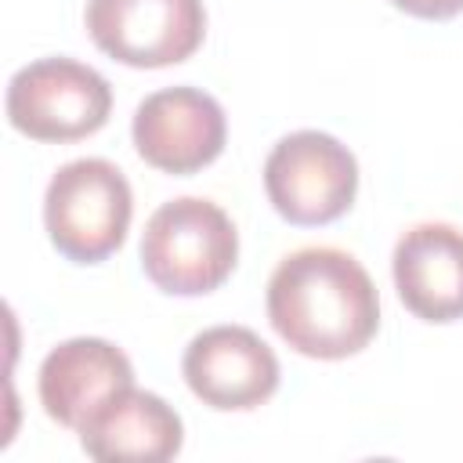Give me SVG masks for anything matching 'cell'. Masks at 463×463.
Instances as JSON below:
<instances>
[{
    "mask_svg": "<svg viewBox=\"0 0 463 463\" xmlns=\"http://www.w3.org/2000/svg\"><path fill=\"white\" fill-rule=\"evenodd\" d=\"M130 137L148 166L163 174H195L221 156L228 119L213 94L199 87H163L137 105Z\"/></svg>",
    "mask_w": 463,
    "mask_h": 463,
    "instance_id": "cell-7",
    "label": "cell"
},
{
    "mask_svg": "<svg viewBox=\"0 0 463 463\" xmlns=\"http://www.w3.org/2000/svg\"><path fill=\"white\" fill-rule=\"evenodd\" d=\"M268 322L307 358L358 354L380 329V297L369 271L336 246H304L268 279Z\"/></svg>",
    "mask_w": 463,
    "mask_h": 463,
    "instance_id": "cell-1",
    "label": "cell"
},
{
    "mask_svg": "<svg viewBox=\"0 0 463 463\" xmlns=\"http://www.w3.org/2000/svg\"><path fill=\"white\" fill-rule=\"evenodd\" d=\"M76 434L83 452L101 463H166L181 452L184 441V427L174 405L134 383L101 402Z\"/></svg>",
    "mask_w": 463,
    "mask_h": 463,
    "instance_id": "cell-11",
    "label": "cell"
},
{
    "mask_svg": "<svg viewBox=\"0 0 463 463\" xmlns=\"http://www.w3.org/2000/svg\"><path fill=\"white\" fill-rule=\"evenodd\" d=\"M239 260V232L232 217L199 195L163 203L141 235V268L156 289L174 297L213 293Z\"/></svg>",
    "mask_w": 463,
    "mask_h": 463,
    "instance_id": "cell-2",
    "label": "cell"
},
{
    "mask_svg": "<svg viewBox=\"0 0 463 463\" xmlns=\"http://www.w3.org/2000/svg\"><path fill=\"white\" fill-rule=\"evenodd\" d=\"M181 373L188 391L221 412L264 405L279 387L275 351L246 326H210L184 347Z\"/></svg>",
    "mask_w": 463,
    "mask_h": 463,
    "instance_id": "cell-8",
    "label": "cell"
},
{
    "mask_svg": "<svg viewBox=\"0 0 463 463\" xmlns=\"http://www.w3.org/2000/svg\"><path fill=\"white\" fill-rule=\"evenodd\" d=\"M134 213L130 181L109 159L87 156L58 166L43 192V224L54 250L72 264H98L127 239Z\"/></svg>",
    "mask_w": 463,
    "mask_h": 463,
    "instance_id": "cell-3",
    "label": "cell"
},
{
    "mask_svg": "<svg viewBox=\"0 0 463 463\" xmlns=\"http://www.w3.org/2000/svg\"><path fill=\"white\" fill-rule=\"evenodd\" d=\"M90 40L134 69H163L192 58L206 36L203 0H87Z\"/></svg>",
    "mask_w": 463,
    "mask_h": 463,
    "instance_id": "cell-6",
    "label": "cell"
},
{
    "mask_svg": "<svg viewBox=\"0 0 463 463\" xmlns=\"http://www.w3.org/2000/svg\"><path fill=\"white\" fill-rule=\"evenodd\" d=\"M402 304L423 322L463 318V232L445 221H423L402 232L391 257Z\"/></svg>",
    "mask_w": 463,
    "mask_h": 463,
    "instance_id": "cell-10",
    "label": "cell"
},
{
    "mask_svg": "<svg viewBox=\"0 0 463 463\" xmlns=\"http://www.w3.org/2000/svg\"><path fill=\"white\" fill-rule=\"evenodd\" d=\"M264 192L289 224H329L354 203V152L326 130H293L264 159Z\"/></svg>",
    "mask_w": 463,
    "mask_h": 463,
    "instance_id": "cell-5",
    "label": "cell"
},
{
    "mask_svg": "<svg viewBox=\"0 0 463 463\" xmlns=\"http://www.w3.org/2000/svg\"><path fill=\"white\" fill-rule=\"evenodd\" d=\"M7 119L33 141H80L112 112L109 80L65 54L22 65L7 83Z\"/></svg>",
    "mask_w": 463,
    "mask_h": 463,
    "instance_id": "cell-4",
    "label": "cell"
},
{
    "mask_svg": "<svg viewBox=\"0 0 463 463\" xmlns=\"http://www.w3.org/2000/svg\"><path fill=\"white\" fill-rule=\"evenodd\" d=\"M130 383H134L130 358L101 336L61 340L58 347L47 351L36 376L43 412L69 430H80L101 402H109L116 391Z\"/></svg>",
    "mask_w": 463,
    "mask_h": 463,
    "instance_id": "cell-9",
    "label": "cell"
},
{
    "mask_svg": "<svg viewBox=\"0 0 463 463\" xmlns=\"http://www.w3.org/2000/svg\"><path fill=\"white\" fill-rule=\"evenodd\" d=\"M391 4L398 11L427 18V22H445V18H456L463 11V0H391Z\"/></svg>",
    "mask_w": 463,
    "mask_h": 463,
    "instance_id": "cell-12",
    "label": "cell"
}]
</instances>
